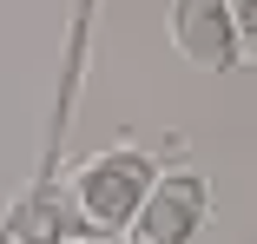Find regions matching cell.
I'll return each mask as SVG.
<instances>
[{
    "mask_svg": "<svg viewBox=\"0 0 257 244\" xmlns=\"http://www.w3.org/2000/svg\"><path fill=\"white\" fill-rule=\"evenodd\" d=\"M204 218H211V185H204V172L191 165H159V178H152V191L139 198L132 224H125V244H198Z\"/></svg>",
    "mask_w": 257,
    "mask_h": 244,
    "instance_id": "2",
    "label": "cell"
},
{
    "mask_svg": "<svg viewBox=\"0 0 257 244\" xmlns=\"http://www.w3.org/2000/svg\"><path fill=\"white\" fill-rule=\"evenodd\" d=\"M165 33H172L178 53L191 66H204V73H231L237 66V40H231V7H224V0H172Z\"/></svg>",
    "mask_w": 257,
    "mask_h": 244,
    "instance_id": "3",
    "label": "cell"
},
{
    "mask_svg": "<svg viewBox=\"0 0 257 244\" xmlns=\"http://www.w3.org/2000/svg\"><path fill=\"white\" fill-rule=\"evenodd\" d=\"M231 7V40H237V60H257V0H224Z\"/></svg>",
    "mask_w": 257,
    "mask_h": 244,
    "instance_id": "4",
    "label": "cell"
},
{
    "mask_svg": "<svg viewBox=\"0 0 257 244\" xmlns=\"http://www.w3.org/2000/svg\"><path fill=\"white\" fill-rule=\"evenodd\" d=\"M152 178H159V165H152L145 145H99L92 159L73 165V211L92 237H125L139 198L152 191Z\"/></svg>",
    "mask_w": 257,
    "mask_h": 244,
    "instance_id": "1",
    "label": "cell"
}]
</instances>
